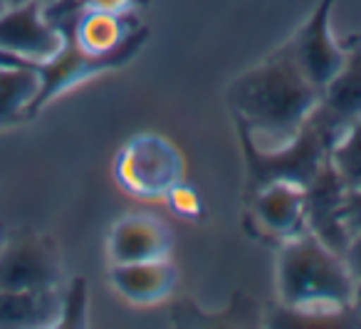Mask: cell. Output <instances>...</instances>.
Here are the masks:
<instances>
[{
	"mask_svg": "<svg viewBox=\"0 0 361 329\" xmlns=\"http://www.w3.org/2000/svg\"><path fill=\"white\" fill-rule=\"evenodd\" d=\"M233 121L243 154V198L277 181L305 189L317 176V171L329 161L331 144L341 134L314 109L290 141L277 149H262L240 116L233 114Z\"/></svg>",
	"mask_w": 361,
	"mask_h": 329,
	"instance_id": "obj_3",
	"label": "cell"
},
{
	"mask_svg": "<svg viewBox=\"0 0 361 329\" xmlns=\"http://www.w3.org/2000/svg\"><path fill=\"white\" fill-rule=\"evenodd\" d=\"M334 3L336 0H319L307 23H302L300 30L285 42L292 60L317 90H324V85L336 75L346 57L344 45L334 40L329 28Z\"/></svg>",
	"mask_w": 361,
	"mask_h": 329,
	"instance_id": "obj_8",
	"label": "cell"
},
{
	"mask_svg": "<svg viewBox=\"0 0 361 329\" xmlns=\"http://www.w3.org/2000/svg\"><path fill=\"white\" fill-rule=\"evenodd\" d=\"M344 65L322 90L317 114L324 116L336 131H344L351 121L361 119V42L344 40Z\"/></svg>",
	"mask_w": 361,
	"mask_h": 329,
	"instance_id": "obj_12",
	"label": "cell"
},
{
	"mask_svg": "<svg viewBox=\"0 0 361 329\" xmlns=\"http://www.w3.org/2000/svg\"><path fill=\"white\" fill-rule=\"evenodd\" d=\"M349 186L326 161L317 176L305 186V225L326 248L344 255L351 230L344 223V208L349 201Z\"/></svg>",
	"mask_w": 361,
	"mask_h": 329,
	"instance_id": "obj_9",
	"label": "cell"
},
{
	"mask_svg": "<svg viewBox=\"0 0 361 329\" xmlns=\"http://www.w3.org/2000/svg\"><path fill=\"white\" fill-rule=\"evenodd\" d=\"M173 317L176 327H243V324H257L260 322V312H257V302L245 292L233 294L231 309L218 317L213 314H203L193 299L183 297L173 304Z\"/></svg>",
	"mask_w": 361,
	"mask_h": 329,
	"instance_id": "obj_17",
	"label": "cell"
},
{
	"mask_svg": "<svg viewBox=\"0 0 361 329\" xmlns=\"http://www.w3.org/2000/svg\"><path fill=\"white\" fill-rule=\"evenodd\" d=\"M226 100L231 114L240 116L252 136L265 134L285 144L317 109L322 90L307 80L287 45H280L262 62L238 75L228 87Z\"/></svg>",
	"mask_w": 361,
	"mask_h": 329,
	"instance_id": "obj_1",
	"label": "cell"
},
{
	"mask_svg": "<svg viewBox=\"0 0 361 329\" xmlns=\"http://www.w3.org/2000/svg\"><path fill=\"white\" fill-rule=\"evenodd\" d=\"M20 3H25V0H3V6L11 8V6H20ZM42 6H50V3H55V0H40Z\"/></svg>",
	"mask_w": 361,
	"mask_h": 329,
	"instance_id": "obj_23",
	"label": "cell"
},
{
	"mask_svg": "<svg viewBox=\"0 0 361 329\" xmlns=\"http://www.w3.org/2000/svg\"><path fill=\"white\" fill-rule=\"evenodd\" d=\"M52 23H62L70 28L75 40L80 42L85 50L94 52V55H104L111 52L144 23L139 20L136 13H99V11H70L62 16L52 18Z\"/></svg>",
	"mask_w": 361,
	"mask_h": 329,
	"instance_id": "obj_13",
	"label": "cell"
},
{
	"mask_svg": "<svg viewBox=\"0 0 361 329\" xmlns=\"http://www.w3.org/2000/svg\"><path fill=\"white\" fill-rule=\"evenodd\" d=\"M109 280L114 289L134 304L164 302L178 282V270L166 258L146 260V263L111 265Z\"/></svg>",
	"mask_w": 361,
	"mask_h": 329,
	"instance_id": "obj_14",
	"label": "cell"
},
{
	"mask_svg": "<svg viewBox=\"0 0 361 329\" xmlns=\"http://www.w3.org/2000/svg\"><path fill=\"white\" fill-rule=\"evenodd\" d=\"M329 161L349 191L361 189V119L351 121L331 144Z\"/></svg>",
	"mask_w": 361,
	"mask_h": 329,
	"instance_id": "obj_18",
	"label": "cell"
},
{
	"mask_svg": "<svg viewBox=\"0 0 361 329\" xmlns=\"http://www.w3.org/2000/svg\"><path fill=\"white\" fill-rule=\"evenodd\" d=\"M60 45V28L45 18L40 0H25L0 13V52L23 60H47Z\"/></svg>",
	"mask_w": 361,
	"mask_h": 329,
	"instance_id": "obj_10",
	"label": "cell"
},
{
	"mask_svg": "<svg viewBox=\"0 0 361 329\" xmlns=\"http://www.w3.org/2000/svg\"><path fill=\"white\" fill-rule=\"evenodd\" d=\"M60 292L62 289H47V292L0 289V329L57 327Z\"/></svg>",
	"mask_w": 361,
	"mask_h": 329,
	"instance_id": "obj_15",
	"label": "cell"
},
{
	"mask_svg": "<svg viewBox=\"0 0 361 329\" xmlns=\"http://www.w3.org/2000/svg\"><path fill=\"white\" fill-rule=\"evenodd\" d=\"M344 260L349 265L351 275H354V282H356V309H361V225H356L351 230V240L346 245V253Z\"/></svg>",
	"mask_w": 361,
	"mask_h": 329,
	"instance_id": "obj_22",
	"label": "cell"
},
{
	"mask_svg": "<svg viewBox=\"0 0 361 329\" xmlns=\"http://www.w3.org/2000/svg\"><path fill=\"white\" fill-rule=\"evenodd\" d=\"M60 248L50 235L35 230L8 233V240L0 248V289L13 292H47L62 289Z\"/></svg>",
	"mask_w": 361,
	"mask_h": 329,
	"instance_id": "obj_5",
	"label": "cell"
},
{
	"mask_svg": "<svg viewBox=\"0 0 361 329\" xmlns=\"http://www.w3.org/2000/svg\"><path fill=\"white\" fill-rule=\"evenodd\" d=\"M275 285L280 307L292 312L344 317L356 309V282L344 255L307 228L277 245Z\"/></svg>",
	"mask_w": 361,
	"mask_h": 329,
	"instance_id": "obj_2",
	"label": "cell"
},
{
	"mask_svg": "<svg viewBox=\"0 0 361 329\" xmlns=\"http://www.w3.org/2000/svg\"><path fill=\"white\" fill-rule=\"evenodd\" d=\"M8 233H11V230H8L6 220H0V248H3V243L8 240Z\"/></svg>",
	"mask_w": 361,
	"mask_h": 329,
	"instance_id": "obj_24",
	"label": "cell"
},
{
	"mask_svg": "<svg viewBox=\"0 0 361 329\" xmlns=\"http://www.w3.org/2000/svg\"><path fill=\"white\" fill-rule=\"evenodd\" d=\"M136 6H146V0H70L60 8H45V18L52 20V18L70 11H99L121 16V13H134Z\"/></svg>",
	"mask_w": 361,
	"mask_h": 329,
	"instance_id": "obj_20",
	"label": "cell"
},
{
	"mask_svg": "<svg viewBox=\"0 0 361 329\" xmlns=\"http://www.w3.org/2000/svg\"><path fill=\"white\" fill-rule=\"evenodd\" d=\"M171 233L159 218L144 213L124 215L109 230L106 255L111 265L146 263V260L169 258Z\"/></svg>",
	"mask_w": 361,
	"mask_h": 329,
	"instance_id": "obj_11",
	"label": "cell"
},
{
	"mask_svg": "<svg viewBox=\"0 0 361 329\" xmlns=\"http://www.w3.org/2000/svg\"><path fill=\"white\" fill-rule=\"evenodd\" d=\"M116 181L139 198L166 196L183 179V161L173 144L161 136H136L116 156Z\"/></svg>",
	"mask_w": 361,
	"mask_h": 329,
	"instance_id": "obj_6",
	"label": "cell"
},
{
	"mask_svg": "<svg viewBox=\"0 0 361 329\" xmlns=\"http://www.w3.org/2000/svg\"><path fill=\"white\" fill-rule=\"evenodd\" d=\"M359 191H361V189H359Z\"/></svg>",
	"mask_w": 361,
	"mask_h": 329,
	"instance_id": "obj_28",
	"label": "cell"
},
{
	"mask_svg": "<svg viewBox=\"0 0 361 329\" xmlns=\"http://www.w3.org/2000/svg\"><path fill=\"white\" fill-rule=\"evenodd\" d=\"M40 90V77L30 67L0 55V129L27 121V109Z\"/></svg>",
	"mask_w": 361,
	"mask_h": 329,
	"instance_id": "obj_16",
	"label": "cell"
},
{
	"mask_svg": "<svg viewBox=\"0 0 361 329\" xmlns=\"http://www.w3.org/2000/svg\"><path fill=\"white\" fill-rule=\"evenodd\" d=\"M351 37V40H356V42H361V32H359V35H349Z\"/></svg>",
	"mask_w": 361,
	"mask_h": 329,
	"instance_id": "obj_26",
	"label": "cell"
},
{
	"mask_svg": "<svg viewBox=\"0 0 361 329\" xmlns=\"http://www.w3.org/2000/svg\"><path fill=\"white\" fill-rule=\"evenodd\" d=\"M169 198L171 208L180 215V218H191V220H198L203 213V205H201V198L196 196V191L186 184H176L173 189L166 193Z\"/></svg>",
	"mask_w": 361,
	"mask_h": 329,
	"instance_id": "obj_21",
	"label": "cell"
},
{
	"mask_svg": "<svg viewBox=\"0 0 361 329\" xmlns=\"http://www.w3.org/2000/svg\"><path fill=\"white\" fill-rule=\"evenodd\" d=\"M3 11H6V6H3V0H0V13H3Z\"/></svg>",
	"mask_w": 361,
	"mask_h": 329,
	"instance_id": "obj_27",
	"label": "cell"
},
{
	"mask_svg": "<svg viewBox=\"0 0 361 329\" xmlns=\"http://www.w3.org/2000/svg\"><path fill=\"white\" fill-rule=\"evenodd\" d=\"M87 324H90V287L85 277H72L67 285H62L57 327L82 329Z\"/></svg>",
	"mask_w": 361,
	"mask_h": 329,
	"instance_id": "obj_19",
	"label": "cell"
},
{
	"mask_svg": "<svg viewBox=\"0 0 361 329\" xmlns=\"http://www.w3.org/2000/svg\"><path fill=\"white\" fill-rule=\"evenodd\" d=\"M65 3H70V0H55V3H50V6H45V8H60V6H65Z\"/></svg>",
	"mask_w": 361,
	"mask_h": 329,
	"instance_id": "obj_25",
	"label": "cell"
},
{
	"mask_svg": "<svg viewBox=\"0 0 361 329\" xmlns=\"http://www.w3.org/2000/svg\"><path fill=\"white\" fill-rule=\"evenodd\" d=\"M55 25L60 28V32H62V45H60V50L52 57H47V60H23V57L0 52V55L8 57V60H16V62H20V65L30 67V70L40 77V90H37L35 100H32L30 109H27V119H35L52 100L65 95L67 90H72V87L80 85V82L102 75V72L126 67L141 52L146 40H149V28L141 25V28H136L116 50L104 52V55H94V52L85 50V47L75 40L70 28L62 25V23H55Z\"/></svg>",
	"mask_w": 361,
	"mask_h": 329,
	"instance_id": "obj_4",
	"label": "cell"
},
{
	"mask_svg": "<svg viewBox=\"0 0 361 329\" xmlns=\"http://www.w3.org/2000/svg\"><path fill=\"white\" fill-rule=\"evenodd\" d=\"M243 228L260 243L280 245L305 225V189L277 181L243 198Z\"/></svg>",
	"mask_w": 361,
	"mask_h": 329,
	"instance_id": "obj_7",
	"label": "cell"
}]
</instances>
